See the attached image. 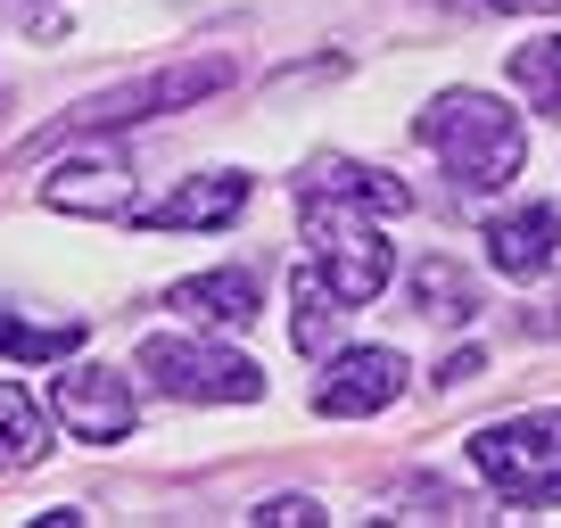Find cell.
I'll use <instances>...</instances> for the list:
<instances>
[{
	"label": "cell",
	"instance_id": "1",
	"mask_svg": "<svg viewBox=\"0 0 561 528\" xmlns=\"http://www.w3.org/2000/svg\"><path fill=\"white\" fill-rule=\"evenodd\" d=\"M413 133L446 165V182H462V198H495L528 165V124L495 91H438V100L421 107Z\"/></svg>",
	"mask_w": 561,
	"mask_h": 528
},
{
	"label": "cell",
	"instance_id": "2",
	"mask_svg": "<svg viewBox=\"0 0 561 528\" xmlns=\"http://www.w3.org/2000/svg\"><path fill=\"white\" fill-rule=\"evenodd\" d=\"M231 58L215 50V58H182V67H158V74H140V83H116V91H100V100H83L58 133H42V141H25V158H42V149H58V141H75V133H124V124H140V116H174V107H198V100H215V91L231 83Z\"/></svg>",
	"mask_w": 561,
	"mask_h": 528
},
{
	"label": "cell",
	"instance_id": "3",
	"mask_svg": "<svg viewBox=\"0 0 561 528\" xmlns=\"http://www.w3.org/2000/svg\"><path fill=\"white\" fill-rule=\"evenodd\" d=\"M298 231H306V264H314L322 282L339 289V306H371L388 282H397V256H388V240L364 223V207H347V198L306 191Z\"/></svg>",
	"mask_w": 561,
	"mask_h": 528
},
{
	"label": "cell",
	"instance_id": "4",
	"mask_svg": "<svg viewBox=\"0 0 561 528\" xmlns=\"http://www.w3.org/2000/svg\"><path fill=\"white\" fill-rule=\"evenodd\" d=\"M471 471L504 504H561V413H520L471 438Z\"/></svg>",
	"mask_w": 561,
	"mask_h": 528
},
{
	"label": "cell",
	"instance_id": "5",
	"mask_svg": "<svg viewBox=\"0 0 561 528\" xmlns=\"http://www.w3.org/2000/svg\"><path fill=\"white\" fill-rule=\"evenodd\" d=\"M140 380L182 405H256L264 397V371L207 338H140Z\"/></svg>",
	"mask_w": 561,
	"mask_h": 528
},
{
	"label": "cell",
	"instance_id": "6",
	"mask_svg": "<svg viewBox=\"0 0 561 528\" xmlns=\"http://www.w3.org/2000/svg\"><path fill=\"white\" fill-rule=\"evenodd\" d=\"M133 149L116 133H75V158L42 182V207L58 215H91V223H133L140 215V191H133Z\"/></svg>",
	"mask_w": 561,
	"mask_h": 528
},
{
	"label": "cell",
	"instance_id": "7",
	"mask_svg": "<svg viewBox=\"0 0 561 528\" xmlns=\"http://www.w3.org/2000/svg\"><path fill=\"white\" fill-rule=\"evenodd\" d=\"M50 413H58L83 446H116V438H133L140 397H133V380H124V371H107V364H67V371L50 380Z\"/></svg>",
	"mask_w": 561,
	"mask_h": 528
},
{
	"label": "cell",
	"instance_id": "8",
	"mask_svg": "<svg viewBox=\"0 0 561 528\" xmlns=\"http://www.w3.org/2000/svg\"><path fill=\"white\" fill-rule=\"evenodd\" d=\"M397 397H404V355H397V347H339V355H322L314 413L364 422V413H388Z\"/></svg>",
	"mask_w": 561,
	"mask_h": 528
},
{
	"label": "cell",
	"instance_id": "9",
	"mask_svg": "<svg viewBox=\"0 0 561 528\" xmlns=\"http://www.w3.org/2000/svg\"><path fill=\"white\" fill-rule=\"evenodd\" d=\"M479 248H488V264L504 273V282H537L545 264L561 256V215L553 207H504V215H488V231H479Z\"/></svg>",
	"mask_w": 561,
	"mask_h": 528
},
{
	"label": "cell",
	"instance_id": "10",
	"mask_svg": "<svg viewBox=\"0 0 561 528\" xmlns=\"http://www.w3.org/2000/svg\"><path fill=\"white\" fill-rule=\"evenodd\" d=\"M248 215V174H191L174 198H158V207H140L133 223L140 231H224V223H240Z\"/></svg>",
	"mask_w": 561,
	"mask_h": 528
},
{
	"label": "cell",
	"instance_id": "11",
	"mask_svg": "<svg viewBox=\"0 0 561 528\" xmlns=\"http://www.w3.org/2000/svg\"><path fill=\"white\" fill-rule=\"evenodd\" d=\"M165 306H174L182 322H198V331H248V322L264 314L248 273H191V282L165 289Z\"/></svg>",
	"mask_w": 561,
	"mask_h": 528
},
{
	"label": "cell",
	"instance_id": "12",
	"mask_svg": "<svg viewBox=\"0 0 561 528\" xmlns=\"http://www.w3.org/2000/svg\"><path fill=\"white\" fill-rule=\"evenodd\" d=\"M404 289H413L421 322H438V331H455V322L479 314V282H471V264H455V256H413Z\"/></svg>",
	"mask_w": 561,
	"mask_h": 528
},
{
	"label": "cell",
	"instance_id": "13",
	"mask_svg": "<svg viewBox=\"0 0 561 528\" xmlns=\"http://www.w3.org/2000/svg\"><path fill=\"white\" fill-rule=\"evenodd\" d=\"M339 331H347V314H339V289L322 282L314 264H298L289 273V338H298V355H339Z\"/></svg>",
	"mask_w": 561,
	"mask_h": 528
},
{
	"label": "cell",
	"instance_id": "14",
	"mask_svg": "<svg viewBox=\"0 0 561 528\" xmlns=\"http://www.w3.org/2000/svg\"><path fill=\"white\" fill-rule=\"evenodd\" d=\"M306 191H331V198H347V207H364V215H404L413 207V191H404L397 174L355 165V158H322L314 174H306Z\"/></svg>",
	"mask_w": 561,
	"mask_h": 528
},
{
	"label": "cell",
	"instance_id": "15",
	"mask_svg": "<svg viewBox=\"0 0 561 528\" xmlns=\"http://www.w3.org/2000/svg\"><path fill=\"white\" fill-rule=\"evenodd\" d=\"M50 455V422L18 380H0V471H34Z\"/></svg>",
	"mask_w": 561,
	"mask_h": 528
},
{
	"label": "cell",
	"instance_id": "16",
	"mask_svg": "<svg viewBox=\"0 0 561 528\" xmlns=\"http://www.w3.org/2000/svg\"><path fill=\"white\" fill-rule=\"evenodd\" d=\"M512 83L528 91V107L537 116H561V34H537L512 50Z\"/></svg>",
	"mask_w": 561,
	"mask_h": 528
},
{
	"label": "cell",
	"instance_id": "17",
	"mask_svg": "<svg viewBox=\"0 0 561 528\" xmlns=\"http://www.w3.org/2000/svg\"><path fill=\"white\" fill-rule=\"evenodd\" d=\"M83 347V322H9L0 314V355L9 364H58Z\"/></svg>",
	"mask_w": 561,
	"mask_h": 528
},
{
	"label": "cell",
	"instance_id": "18",
	"mask_svg": "<svg viewBox=\"0 0 561 528\" xmlns=\"http://www.w3.org/2000/svg\"><path fill=\"white\" fill-rule=\"evenodd\" d=\"M248 520H256V528H322L331 512H322L314 495H264V504L248 512Z\"/></svg>",
	"mask_w": 561,
	"mask_h": 528
},
{
	"label": "cell",
	"instance_id": "19",
	"mask_svg": "<svg viewBox=\"0 0 561 528\" xmlns=\"http://www.w3.org/2000/svg\"><path fill=\"white\" fill-rule=\"evenodd\" d=\"M479 364H488V355H479V347L446 355V364H438V388H462V380H479Z\"/></svg>",
	"mask_w": 561,
	"mask_h": 528
},
{
	"label": "cell",
	"instance_id": "20",
	"mask_svg": "<svg viewBox=\"0 0 561 528\" xmlns=\"http://www.w3.org/2000/svg\"><path fill=\"white\" fill-rule=\"evenodd\" d=\"M488 9H504V18H561V0H488Z\"/></svg>",
	"mask_w": 561,
	"mask_h": 528
},
{
	"label": "cell",
	"instance_id": "21",
	"mask_svg": "<svg viewBox=\"0 0 561 528\" xmlns=\"http://www.w3.org/2000/svg\"><path fill=\"white\" fill-rule=\"evenodd\" d=\"M0 91H9V74H0Z\"/></svg>",
	"mask_w": 561,
	"mask_h": 528
}]
</instances>
